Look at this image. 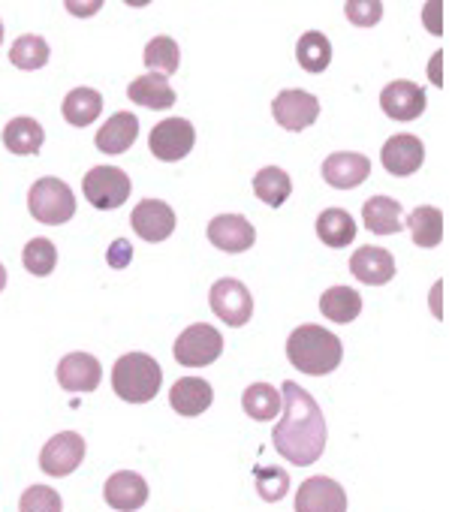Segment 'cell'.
<instances>
[{
	"label": "cell",
	"mask_w": 455,
	"mask_h": 512,
	"mask_svg": "<svg viewBox=\"0 0 455 512\" xmlns=\"http://www.w3.org/2000/svg\"><path fill=\"white\" fill-rule=\"evenodd\" d=\"M317 235L326 247H347L356 241V220L344 208H326L317 217Z\"/></svg>",
	"instance_id": "cell-25"
},
{
	"label": "cell",
	"mask_w": 455,
	"mask_h": 512,
	"mask_svg": "<svg viewBox=\"0 0 455 512\" xmlns=\"http://www.w3.org/2000/svg\"><path fill=\"white\" fill-rule=\"evenodd\" d=\"M254 193L260 196V202L281 208L293 193V181L281 166H266L254 175Z\"/></svg>",
	"instance_id": "cell-31"
},
{
	"label": "cell",
	"mask_w": 455,
	"mask_h": 512,
	"mask_svg": "<svg viewBox=\"0 0 455 512\" xmlns=\"http://www.w3.org/2000/svg\"><path fill=\"white\" fill-rule=\"evenodd\" d=\"M133 184H130V175L118 166H94L88 169V175L82 178V193L85 199L100 208V211H112V208H121L130 196Z\"/></svg>",
	"instance_id": "cell-7"
},
{
	"label": "cell",
	"mask_w": 455,
	"mask_h": 512,
	"mask_svg": "<svg viewBox=\"0 0 455 512\" xmlns=\"http://www.w3.org/2000/svg\"><path fill=\"white\" fill-rule=\"evenodd\" d=\"M49 43L43 40V37H37V34H25V37H19L16 43H13V49H10V61H13V67H19V70H43L46 64H49Z\"/></svg>",
	"instance_id": "cell-32"
},
{
	"label": "cell",
	"mask_w": 455,
	"mask_h": 512,
	"mask_svg": "<svg viewBox=\"0 0 455 512\" xmlns=\"http://www.w3.org/2000/svg\"><path fill=\"white\" fill-rule=\"evenodd\" d=\"M380 163L389 175L407 178L425 163V145H422V139H416L410 133H398V136L386 139V145L380 148Z\"/></svg>",
	"instance_id": "cell-14"
},
{
	"label": "cell",
	"mask_w": 455,
	"mask_h": 512,
	"mask_svg": "<svg viewBox=\"0 0 455 512\" xmlns=\"http://www.w3.org/2000/svg\"><path fill=\"white\" fill-rule=\"evenodd\" d=\"M103 497L118 512H136L148 500V482L139 473H133V470H118V473H112L106 479Z\"/></svg>",
	"instance_id": "cell-18"
},
{
	"label": "cell",
	"mask_w": 455,
	"mask_h": 512,
	"mask_svg": "<svg viewBox=\"0 0 455 512\" xmlns=\"http://www.w3.org/2000/svg\"><path fill=\"white\" fill-rule=\"evenodd\" d=\"M380 109L392 121H416L425 112V91L416 82L398 79L380 91Z\"/></svg>",
	"instance_id": "cell-15"
},
{
	"label": "cell",
	"mask_w": 455,
	"mask_h": 512,
	"mask_svg": "<svg viewBox=\"0 0 455 512\" xmlns=\"http://www.w3.org/2000/svg\"><path fill=\"white\" fill-rule=\"evenodd\" d=\"M4 290H7V269L0 266V293H4Z\"/></svg>",
	"instance_id": "cell-43"
},
{
	"label": "cell",
	"mask_w": 455,
	"mask_h": 512,
	"mask_svg": "<svg viewBox=\"0 0 455 512\" xmlns=\"http://www.w3.org/2000/svg\"><path fill=\"white\" fill-rule=\"evenodd\" d=\"M22 263H25V269H28L34 278H46V275H52L55 266H58V250H55V244H52L49 238H31V241L25 244Z\"/></svg>",
	"instance_id": "cell-34"
},
{
	"label": "cell",
	"mask_w": 455,
	"mask_h": 512,
	"mask_svg": "<svg viewBox=\"0 0 455 512\" xmlns=\"http://www.w3.org/2000/svg\"><path fill=\"white\" fill-rule=\"evenodd\" d=\"M320 311L329 323H353L362 314V296L350 287H329L320 296Z\"/></svg>",
	"instance_id": "cell-26"
},
{
	"label": "cell",
	"mask_w": 455,
	"mask_h": 512,
	"mask_svg": "<svg viewBox=\"0 0 455 512\" xmlns=\"http://www.w3.org/2000/svg\"><path fill=\"white\" fill-rule=\"evenodd\" d=\"M130 260H133V244L124 241V238H115L112 247L106 250V263H109L112 269H127Z\"/></svg>",
	"instance_id": "cell-38"
},
{
	"label": "cell",
	"mask_w": 455,
	"mask_h": 512,
	"mask_svg": "<svg viewBox=\"0 0 455 512\" xmlns=\"http://www.w3.org/2000/svg\"><path fill=\"white\" fill-rule=\"evenodd\" d=\"M64 118L67 124L73 127H88L100 118L103 112V97L94 91V88H73L67 97H64Z\"/></svg>",
	"instance_id": "cell-27"
},
{
	"label": "cell",
	"mask_w": 455,
	"mask_h": 512,
	"mask_svg": "<svg viewBox=\"0 0 455 512\" xmlns=\"http://www.w3.org/2000/svg\"><path fill=\"white\" fill-rule=\"evenodd\" d=\"M362 223L374 235H395L404 229V208L392 196H371L362 205Z\"/></svg>",
	"instance_id": "cell-21"
},
{
	"label": "cell",
	"mask_w": 455,
	"mask_h": 512,
	"mask_svg": "<svg viewBox=\"0 0 455 512\" xmlns=\"http://www.w3.org/2000/svg\"><path fill=\"white\" fill-rule=\"evenodd\" d=\"M139 136V118L133 112H115L100 130H97V148L103 154H124Z\"/></svg>",
	"instance_id": "cell-22"
},
{
	"label": "cell",
	"mask_w": 455,
	"mask_h": 512,
	"mask_svg": "<svg viewBox=\"0 0 455 512\" xmlns=\"http://www.w3.org/2000/svg\"><path fill=\"white\" fill-rule=\"evenodd\" d=\"M43 142H46V133H43V127H40V121H34V118H13L7 127H4V145H7V151H13V154H19V157H34V154H40V148H43Z\"/></svg>",
	"instance_id": "cell-24"
},
{
	"label": "cell",
	"mask_w": 455,
	"mask_h": 512,
	"mask_svg": "<svg viewBox=\"0 0 455 512\" xmlns=\"http://www.w3.org/2000/svg\"><path fill=\"white\" fill-rule=\"evenodd\" d=\"M404 223L410 226L413 244H419V247H437L443 241V214L434 205L413 208Z\"/></svg>",
	"instance_id": "cell-28"
},
{
	"label": "cell",
	"mask_w": 455,
	"mask_h": 512,
	"mask_svg": "<svg viewBox=\"0 0 455 512\" xmlns=\"http://www.w3.org/2000/svg\"><path fill=\"white\" fill-rule=\"evenodd\" d=\"M272 115L275 121L290 130V133H302L308 130L317 118H320V100L302 88H287L275 97L272 103Z\"/></svg>",
	"instance_id": "cell-9"
},
{
	"label": "cell",
	"mask_w": 455,
	"mask_h": 512,
	"mask_svg": "<svg viewBox=\"0 0 455 512\" xmlns=\"http://www.w3.org/2000/svg\"><path fill=\"white\" fill-rule=\"evenodd\" d=\"M350 272L359 284H368V287H383L395 278V260L386 247H359L353 256H350Z\"/></svg>",
	"instance_id": "cell-16"
},
{
	"label": "cell",
	"mask_w": 455,
	"mask_h": 512,
	"mask_svg": "<svg viewBox=\"0 0 455 512\" xmlns=\"http://www.w3.org/2000/svg\"><path fill=\"white\" fill-rule=\"evenodd\" d=\"M272 443L296 467H311L326 452V419L320 404L293 380L281 389V422L272 431Z\"/></svg>",
	"instance_id": "cell-1"
},
{
	"label": "cell",
	"mask_w": 455,
	"mask_h": 512,
	"mask_svg": "<svg viewBox=\"0 0 455 512\" xmlns=\"http://www.w3.org/2000/svg\"><path fill=\"white\" fill-rule=\"evenodd\" d=\"M422 25L428 28V34L440 37L443 34V0H428L422 10Z\"/></svg>",
	"instance_id": "cell-39"
},
{
	"label": "cell",
	"mask_w": 455,
	"mask_h": 512,
	"mask_svg": "<svg viewBox=\"0 0 455 512\" xmlns=\"http://www.w3.org/2000/svg\"><path fill=\"white\" fill-rule=\"evenodd\" d=\"M28 208H31V217H37L40 223L61 226L76 214V196L67 181L49 175V178H40L31 184Z\"/></svg>",
	"instance_id": "cell-4"
},
{
	"label": "cell",
	"mask_w": 455,
	"mask_h": 512,
	"mask_svg": "<svg viewBox=\"0 0 455 512\" xmlns=\"http://www.w3.org/2000/svg\"><path fill=\"white\" fill-rule=\"evenodd\" d=\"M85 461V437L76 431L55 434L40 452V470L46 476H70Z\"/></svg>",
	"instance_id": "cell-10"
},
{
	"label": "cell",
	"mask_w": 455,
	"mask_h": 512,
	"mask_svg": "<svg viewBox=\"0 0 455 512\" xmlns=\"http://www.w3.org/2000/svg\"><path fill=\"white\" fill-rule=\"evenodd\" d=\"M130 223H133V232L148 241V244H157V241H166L172 232H175V211L169 208V202L163 199H142L133 214H130Z\"/></svg>",
	"instance_id": "cell-12"
},
{
	"label": "cell",
	"mask_w": 455,
	"mask_h": 512,
	"mask_svg": "<svg viewBox=\"0 0 455 512\" xmlns=\"http://www.w3.org/2000/svg\"><path fill=\"white\" fill-rule=\"evenodd\" d=\"M296 58H299L305 73H314V76L326 73L329 64H332V43H329V37L320 34V31L302 34V40L296 46Z\"/></svg>",
	"instance_id": "cell-29"
},
{
	"label": "cell",
	"mask_w": 455,
	"mask_h": 512,
	"mask_svg": "<svg viewBox=\"0 0 455 512\" xmlns=\"http://www.w3.org/2000/svg\"><path fill=\"white\" fill-rule=\"evenodd\" d=\"M127 97L136 106H145V109H154V112H163V109L175 106V91L166 82V76H160V73H145V76L133 79L130 88H127Z\"/></svg>",
	"instance_id": "cell-23"
},
{
	"label": "cell",
	"mask_w": 455,
	"mask_h": 512,
	"mask_svg": "<svg viewBox=\"0 0 455 512\" xmlns=\"http://www.w3.org/2000/svg\"><path fill=\"white\" fill-rule=\"evenodd\" d=\"M0 43H4V25H0Z\"/></svg>",
	"instance_id": "cell-44"
},
{
	"label": "cell",
	"mask_w": 455,
	"mask_h": 512,
	"mask_svg": "<svg viewBox=\"0 0 455 512\" xmlns=\"http://www.w3.org/2000/svg\"><path fill=\"white\" fill-rule=\"evenodd\" d=\"M193 145H196V130L187 118H166L148 136L151 154L163 163L184 160L193 151Z\"/></svg>",
	"instance_id": "cell-8"
},
{
	"label": "cell",
	"mask_w": 455,
	"mask_h": 512,
	"mask_svg": "<svg viewBox=\"0 0 455 512\" xmlns=\"http://www.w3.org/2000/svg\"><path fill=\"white\" fill-rule=\"evenodd\" d=\"M428 79H431V85H443V55L437 52L434 58H431V64H428Z\"/></svg>",
	"instance_id": "cell-41"
},
{
	"label": "cell",
	"mask_w": 455,
	"mask_h": 512,
	"mask_svg": "<svg viewBox=\"0 0 455 512\" xmlns=\"http://www.w3.org/2000/svg\"><path fill=\"white\" fill-rule=\"evenodd\" d=\"M371 175V160L356 151H338L323 160V178L335 190H353Z\"/></svg>",
	"instance_id": "cell-17"
},
{
	"label": "cell",
	"mask_w": 455,
	"mask_h": 512,
	"mask_svg": "<svg viewBox=\"0 0 455 512\" xmlns=\"http://www.w3.org/2000/svg\"><path fill=\"white\" fill-rule=\"evenodd\" d=\"M350 25L356 28H374L383 19V0H347L344 7Z\"/></svg>",
	"instance_id": "cell-37"
},
{
	"label": "cell",
	"mask_w": 455,
	"mask_h": 512,
	"mask_svg": "<svg viewBox=\"0 0 455 512\" xmlns=\"http://www.w3.org/2000/svg\"><path fill=\"white\" fill-rule=\"evenodd\" d=\"M103 380V368L91 353H67L58 362V383L67 392H94Z\"/></svg>",
	"instance_id": "cell-19"
},
{
	"label": "cell",
	"mask_w": 455,
	"mask_h": 512,
	"mask_svg": "<svg viewBox=\"0 0 455 512\" xmlns=\"http://www.w3.org/2000/svg\"><path fill=\"white\" fill-rule=\"evenodd\" d=\"M208 305H211L217 320H223L226 326H233V329L248 326L251 317H254V296L239 278L214 281L211 293H208Z\"/></svg>",
	"instance_id": "cell-6"
},
{
	"label": "cell",
	"mask_w": 455,
	"mask_h": 512,
	"mask_svg": "<svg viewBox=\"0 0 455 512\" xmlns=\"http://www.w3.org/2000/svg\"><path fill=\"white\" fill-rule=\"evenodd\" d=\"M124 4H127V7H136V10H139V7H148L151 0H124Z\"/></svg>",
	"instance_id": "cell-42"
},
{
	"label": "cell",
	"mask_w": 455,
	"mask_h": 512,
	"mask_svg": "<svg viewBox=\"0 0 455 512\" xmlns=\"http://www.w3.org/2000/svg\"><path fill=\"white\" fill-rule=\"evenodd\" d=\"M208 241L223 253H245L257 244V229L242 214H217L208 223Z\"/></svg>",
	"instance_id": "cell-13"
},
{
	"label": "cell",
	"mask_w": 455,
	"mask_h": 512,
	"mask_svg": "<svg viewBox=\"0 0 455 512\" xmlns=\"http://www.w3.org/2000/svg\"><path fill=\"white\" fill-rule=\"evenodd\" d=\"M103 4H106V0H64L67 13L76 16V19H91V16H97V13L103 10Z\"/></svg>",
	"instance_id": "cell-40"
},
{
	"label": "cell",
	"mask_w": 455,
	"mask_h": 512,
	"mask_svg": "<svg viewBox=\"0 0 455 512\" xmlns=\"http://www.w3.org/2000/svg\"><path fill=\"white\" fill-rule=\"evenodd\" d=\"M214 401V389L202 377H181L169 389V404L178 416H202Z\"/></svg>",
	"instance_id": "cell-20"
},
{
	"label": "cell",
	"mask_w": 455,
	"mask_h": 512,
	"mask_svg": "<svg viewBox=\"0 0 455 512\" xmlns=\"http://www.w3.org/2000/svg\"><path fill=\"white\" fill-rule=\"evenodd\" d=\"M145 67L151 73H160V76H172L181 64V49L172 37H154L148 46H145Z\"/></svg>",
	"instance_id": "cell-33"
},
{
	"label": "cell",
	"mask_w": 455,
	"mask_h": 512,
	"mask_svg": "<svg viewBox=\"0 0 455 512\" xmlns=\"http://www.w3.org/2000/svg\"><path fill=\"white\" fill-rule=\"evenodd\" d=\"M242 410L254 422H272L275 416H281V392L269 383H254L242 395Z\"/></svg>",
	"instance_id": "cell-30"
},
{
	"label": "cell",
	"mask_w": 455,
	"mask_h": 512,
	"mask_svg": "<svg viewBox=\"0 0 455 512\" xmlns=\"http://www.w3.org/2000/svg\"><path fill=\"white\" fill-rule=\"evenodd\" d=\"M163 386V368L148 353H127L112 368V389L127 404H148Z\"/></svg>",
	"instance_id": "cell-3"
},
{
	"label": "cell",
	"mask_w": 455,
	"mask_h": 512,
	"mask_svg": "<svg viewBox=\"0 0 455 512\" xmlns=\"http://www.w3.org/2000/svg\"><path fill=\"white\" fill-rule=\"evenodd\" d=\"M19 512H64V500L49 485H31L19 500Z\"/></svg>",
	"instance_id": "cell-36"
},
{
	"label": "cell",
	"mask_w": 455,
	"mask_h": 512,
	"mask_svg": "<svg viewBox=\"0 0 455 512\" xmlns=\"http://www.w3.org/2000/svg\"><path fill=\"white\" fill-rule=\"evenodd\" d=\"M296 512H347V491L329 476H311L296 491Z\"/></svg>",
	"instance_id": "cell-11"
},
{
	"label": "cell",
	"mask_w": 455,
	"mask_h": 512,
	"mask_svg": "<svg viewBox=\"0 0 455 512\" xmlns=\"http://www.w3.org/2000/svg\"><path fill=\"white\" fill-rule=\"evenodd\" d=\"M220 353H223V335L208 323L187 326L172 344V356L184 368H208L220 359Z\"/></svg>",
	"instance_id": "cell-5"
},
{
	"label": "cell",
	"mask_w": 455,
	"mask_h": 512,
	"mask_svg": "<svg viewBox=\"0 0 455 512\" xmlns=\"http://www.w3.org/2000/svg\"><path fill=\"white\" fill-rule=\"evenodd\" d=\"M254 482H257V491H260V497L266 503H278L290 491V473L284 467H263V464H257L254 467Z\"/></svg>",
	"instance_id": "cell-35"
},
{
	"label": "cell",
	"mask_w": 455,
	"mask_h": 512,
	"mask_svg": "<svg viewBox=\"0 0 455 512\" xmlns=\"http://www.w3.org/2000/svg\"><path fill=\"white\" fill-rule=\"evenodd\" d=\"M287 359L296 371L308 377H326L332 374L344 359V344L335 332L305 323L290 332L287 338Z\"/></svg>",
	"instance_id": "cell-2"
}]
</instances>
